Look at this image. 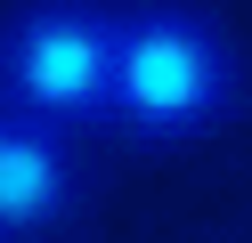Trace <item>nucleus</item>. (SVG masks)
<instances>
[{"instance_id":"obj_1","label":"nucleus","mask_w":252,"mask_h":243,"mask_svg":"<svg viewBox=\"0 0 252 243\" xmlns=\"http://www.w3.org/2000/svg\"><path fill=\"white\" fill-rule=\"evenodd\" d=\"M244 97L236 41L195 0H130L114 8V106L106 130L138 146H195L220 138Z\"/></svg>"},{"instance_id":"obj_2","label":"nucleus","mask_w":252,"mask_h":243,"mask_svg":"<svg viewBox=\"0 0 252 243\" xmlns=\"http://www.w3.org/2000/svg\"><path fill=\"white\" fill-rule=\"evenodd\" d=\"M0 106L57 130H98L114 106V8L25 0L0 25Z\"/></svg>"},{"instance_id":"obj_3","label":"nucleus","mask_w":252,"mask_h":243,"mask_svg":"<svg viewBox=\"0 0 252 243\" xmlns=\"http://www.w3.org/2000/svg\"><path fill=\"white\" fill-rule=\"evenodd\" d=\"M73 211H82V154H73V130L0 106V243L49 235V227L73 219Z\"/></svg>"}]
</instances>
